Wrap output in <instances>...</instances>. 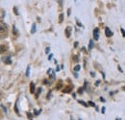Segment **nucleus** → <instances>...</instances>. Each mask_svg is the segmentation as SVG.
I'll return each instance as SVG.
<instances>
[{
  "mask_svg": "<svg viewBox=\"0 0 125 120\" xmlns=\"http://www.w3.org/2000/svg\"><path fill=\"white\" fill-rule=\"evenodd\" d=\"M45 52H46V53H48V52H49V48H46V50H45Z\"/></svg>",
  "mask_w": 125,
  "mask_h": 120,
  "instance_id": "b1692460",
  "label": "nucleus"
},
{
  "mask_svg": "<svg viewBox=\"0 0 125 120\" xmlns=\"http://www.w3.org/2000/svg\"><path fill=\"white\" fill-rule=\"evenodd\" d=\"M41 91H42V89H39V90H38V92H37V95H36V96H37V97H38V96H39V94H40V93H41Z\"/></svg>",
  "mask_w": 125,
  "mask_h": 120,
  "instance_id": "dca6fc26",
  "label": "nucleus"
},
{
  "mask_svg": "<svg viewBox=\"0 0 125 120\" xmlns=\"http://www.w3.org/2000/svg\"><path fill=\"white\" fill-rule=\"evenodd\" d=\"M62 19H63V15H62V14H61V15H60V16H59V23H62Z\"/></svg>",
  "mask_w": 125,
  "mask_h": 120,
  "instance_id": "6e6552de",
  "label": "nucleus"
},
{
  "mask_svg": "<svg viewBox=\"0 0 125 120\" xmlns=\"http://www.w3.org/2000/svg\"><path fill=\"white\" fill-rule=\"evenodd\" d=\"M62 88V83H60V84H58V86H57V90H60Z\"/></svg>",
  "mask_w": 125,
  "mask_h": 120,
  "instance_id": "4468645a",
  "label": "nucleus"
},
{
  "mask_svg": "<svg viewBox=\"0 0 125 120\" xmlns=\"http://www.w3.org/2000/svg\"><path fill=\"white\" fill-rule=\"evenodd\" d=\"M73 60H75V61H78V58H77V56H74V57H73Z\"/></svg>",
  "mask_w": 125,
  "mask_h": 120,
  "instance_id": "6ab92c4d",
  "label": "nucleus"
},
{
  "mask_svg": "<svg viewBox=\"0 0 125 120\" xmlns=\"http://www.w3.org/2000/svg\"><path fill=\"white\" fill-rule=\"evenodd\" d=\"M89 104H90V105L92 106V107H94V103H93V102H92V101H90V102H89Z\"/></svg>",
  "mask_w": 125,
  "mask_h": 120,
  "instance_id": "aec40b11",
  "label": "nucleus"
},
{
  "mask_svg": "<svg viewBox=\"0 0 125 120\" xmlns=\"http://www.w3.org/2000/svg\"><path fill=\"white\" fill-rule=\"evenodd\" d=\"M79 93H81V92H82V91H83V90H82V89H79Z\"/></svg>",
  "mask_w": 125,
  "mask_h": 120,
  "instance_id": "5701e85b",
  "label": "nucleus"
},
{
  "mask_svg": "<svg viewBox=\"0 0 125 120\" xmlns=\"http://www.w3.org/2000/svg\"><path fill=\"white\" fill-rule=\"evenodd\" d=\"M52 56H53L52 54H51V55H49V57H48V60H51V59H52Z\"/></svg>",
  "mask_w": 125,
  "mask_h": 120,
  "instance_id": "4be33fe9",
  "label": "nucleus"
},
{
  "mask_svg": "<svg viewBox=\"0 0 125 120\" xmlns=\"http://www.w3.org/2000/svg\"><path fill=\"white\" fill-rule=\"evenodd\" d=\"M121 32H122V36L125 37V30L123 29V28H121Z\"/></svg>",
  "mask_w": 125,
  "mask_h": 120,
  "instance_id": "f3484780",
  "label": "nucleus"
},
{
  "mask_svg": "<svg viewBox=\"0 0 125 120\" xmlns=\"http://www.w3.org/2000/svg\"><path fill=\"white\" fill-rule=\"evenodd\" d=\"M29 70H30V67L28 66V68H27V72H26V76H29Z\"/></svg>",
  "mask_w": 125,
  "mask_h": 120,
  "instance_id": "a211bd4d",
  "label": "nucleus"
},
{
  "mask_svg": "<svg viewBox=\"0 0 125 120\" xmlns=\"http://www.w3.org/2000/svg\"><path fill=\"white\" fill-rule=\"evenodd\" d=\"M27 114H28V116H29V118H30V119H32V114H31V113H30V112H28Z\"/></svg>",
  "mask_w": 125,
  "mask_h": 120,
  "instance_id": "412c9836",
  "label": "nucleus"
},
{
  "mask_svg": "<svg viewBox=\"0 0 125 120\" xmlns=\"http://www.w3.org/2000/svg\"><path fill=\"white\" fill-rule=\"evenodd\" d=\"M79 103H80V104H82V105H84L85 107H87V106H88L86 103H84V101H79Z\"/></svg>",
  "mask_w": 125,
  "mask_h": 120,
  "instance_id": "2eb2a0df",
  "label": "nucleus"
},
{
  "mask_svg": "<svg viewBox=\"0 0 125 120\" xmlns=\"http://www.w3.org/2000/svg\"><path fill=\"white\" fill-rule=\"evenodd\" d=\"M71 27H66V29H65V36H66V38H69L70 37V35H71Z\"/></svg>",
  "mask_w": 125,
  "mask_h": 120,
  "instance_id": "20e7f679",
  "label": "nucleus"
},
{
  "mask_svg": "<svg viewBox=\"0 0 125 120\" xmlns=\"http://www.w3.org/2000/svg\"><path fill=\"white\" fill-rule=\"evenodd\" d=\"M35 32H36V24H33V26H32L31 33H32V34H34Z\"/></svg>",
  "mask_w": 125,
  "mask_h": 120,
  "instance_id": "1a4fd4ad",
  "label": "nucleus"
},
{
  "mask_svg": "<svg viewBox=\"0 0 125 120\" xmlns=\"http://www.w3.org/2000/svg\"><path fill=\"white\" fill-rule=\"evenodd\" d=\"M7 31V26L4 23H0V32H6Z\"/></svg>",
  "mask_w": 125,
  "mask_h": 120,
  "instance_id": "39448f33",
  "label": "nucleus"
},
{
  "mask_svg": "<svg viewBox=\"0 0 125 120\" xmlns=\"http://www.w3.org/2000/svg\"><path fill=\"white\" fill-rule=\"evenodd\" d=\"M94 38L95 40H98V39H99V29L98 28H95L94 30Z\"/></svg>",
  "mask_w": 125,
  "mask_h": 120,
  "instance_id": "f257e3e1",
  "label": "nucleus"
},
{
  "mask_svg": "<svg viewBox=\"0 0 125 120\" xmlns=\"http://www.w3.org/2000/svg\"><path fill=\"white\" fill-rule=\"evenodd\" d=\"M93 46H94V42H93V40H91V41H90V45H89V48H90V49H92V48H93Z\"/></svg>",
  "mask_w": 125,
  "mask_h": 120,
  "instance_id": "f8f14e48",
  "label": "nucleus"
},
{
  "mask_svg": "<svg viewBox=\"0 0 125 120\" xmlns=\"http://www.w3.org/2000/svg\"><path fill=\"white\" fill-rule=\"evenodd\" d=\"M72 89H73V87H72V86H68L66 89H64V90H63V92H70V91L72 90Z\"/></svg>",
  "mask_w": 125,
  "mask_h": 120,
  "instance_id": "423d86ee",
  "label": "nucleus"
},
{
  "mask_svg": "<svg viewBox=\"0 0 125 120\" xmlns=\"http://www.w3.org/2000/svg\"><path fill=\"white\" fill-rule=\"evenodd\" d=\"M13 31H14V34H15V35H17V31H16V26H15V25L13 26Z\"/></svg>",
  "mask_w": 125,
  "mask_h": 120,
  "instance_id": "ddd939ff",
  "label": "nucleus"
},
{
  "mask_svg": "<svg viewBox=\"0 0 125 120\" xmlns=\"http://www.w3.org/2000/svg\"><path fill=\"white\" fill-rule=\"evenodd\" d=\"M10 59H11V57H8V58L5 60V62L8 63V64H10V63H11V60H10Z\"/></svg>",
  "mask_w": 125,
  "mask_h": 120,
  "instance_id": "9d476101",
  "label": "nucleus"
},
{
  "mask_svg": "<svg viewBox=\"0 0 125 120\" xmlns=\"http://www.w3.org/2000/svg\"><path fill=\"white\" fill-rule=\"evenodd\" d=\"M105 35H106L108 38H110V37H112V36H113V32L110 30V28L106 27V28H105Z\"/></svg>",
  "mask_w": 125,
  "mask_h": 120,
  "instance_id": "7ed1b4c3",
  "label": "nucleus"
},
{
  "mask_svg": "<svg viewBox=\"0 0 125 120\" xmlns=\"http://www.w3.org/2000/svg\"><path fill=\"white\" fill-rule=\"evenodd\" d=\"M79 70H80V65H76V66L74 67V71L77 72V71H79Z\"/></svg>",
  "mask_w": 125,
  "mask_h": 120,
  "instance_id": "9b49d317",
  "label": "nucleus"
},
{
  "mask_svg": "<svg viewBox=\"0 0 125 120\" xmlns=\"http://www.w3.org/2000/svg\"><path fill=\"white\" fill-rule=\"evenodd\" d=\"M7 46L4 44H1L0 45V54H4L6 51H7Z\"/></svg>",
  "mask_w": 125,
  "mask_h": 120,
  "instance_id": "f03ea898",
  "label": "nucleus"
},
{
  "mask_svg": "<svg viewBox=\"0 0 125 120\" xmlns=\"http://www.w3.org/2000/svg\"><path fill=\"white\" fill-rule=\"evenodd\" d=\"M30 92H31V93H34V92H35V85H34V83H31V84H30Z\"/></svg>",
  "mask_w": 125,
  "mask_h": 120,
  "instance_id": "0eeeda50",
  "label": "nucleus"
}]
</instances>
